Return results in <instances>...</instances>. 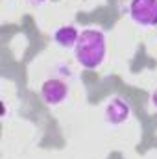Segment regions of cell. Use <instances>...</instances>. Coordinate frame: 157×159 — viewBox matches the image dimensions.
Returning a JSON list of instances; mask_svg holds the SVG:
<instances>
[{"mask_svg":"<svg viewBox=\"0 0 157 159\" xmlns=\"http://www.w3.org/2000/svg\"><path fill=\"white\" fill-rule=\"evenodd\" d=\"M131 15H135L141 24H157V0H148V7H142L139 0L131 6Z\"/></svg>","mask_w":157,"mask_h":159,"instance_id":"6da1fadb","label":"cell"}]
</instances>
